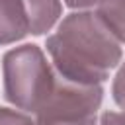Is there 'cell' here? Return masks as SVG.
Returning <instances> with one entry per match:
<instances>
[{"label":"cell","instance_id":"obj_1","mask_svg":"<svg viewBox=\"0 0 125 125\" xmlns=\"http://www.w3.org/2000/svg\"><path fill=\"white\" fill-rule=\"evenodd\" d=\"M47 51L64 80L86 86L104 82L121 61L117 37L92 12L66 16L47 39Z\"/></svg>","mask_w":125,"mask_h":125},{"label":"cell","instance_id":"obj_2","mask_svg":"<svg viewBox=\"0 0 125 125\" xmlns=\"http://www.w3.org/2000/svg\"><path fill=\"white\" fill-rule=\"evenodd\" d=\"M57 76L37 45H21L4 55V94L25 111H37L51 94Z\"/></svg>","mask_w":125,"mask_h":125},{"label":"cell","instance_id":"obj_3","mask_svg":"<svg viewBox=\"0 0 125 125\" xmlns=\"http://www.w3.org/2000/svg\"><path fill=\"white\" fill-rule=\"evenodd\" d=\"M102 94L100 84H76L61 76L35 111V125H96Z\"/></svg>","mask_w":125,"mask_h":125},{"label":"cell","instance_id":"obj_4","mask_svg":"<svg viewBox=\"0 0 125 125\" xmlns=\"http://www.w3.org/2000/svg\"><path fill=\"white\" fill-rule=\"evenodd\" d=\"M31 33L23 0H0V45L16 43Z\"/></svg>","mask_w":125,"mask_h":125},{"label":"cell","instance_id":"obj_5","mask_svg":"<svg viewBox=\"0 0 125 125\" xmlns=\"http://www.w3.org/2000/svg\"><path fill=\"white\" fill-rule=\"evenodd\" d=\"M29 27L33 35H41L49 31L61 16V2L59 0H23Z\"/></svg>","mask_w":125,"mask_h":125},{"label":"cell","instance_id":"obj_6","mask_svg":"<svg viewBox=\"0 0 125 125\" xmlns=\"http://www.w3.org/2000/svg\"><path fill=\"white\" fill-rule=\"evenodd\" d=\"M117 41L125 43V0H100L96 12Z\"/></svg>","mask_w":125,"mask_h":125},{"label":"cell","instance_id":"obj_7","mask_svg":"<svg viewBox=\"0 0 125 125\" xmlns=\"http://www.w3.org/2000/svg\"><path fill=\"white\" fill-rule=\"evenodd\" d=\"M0 125H35L27 115L8 109V107H0Z\"/></svg>","mask_w":125,"mask_h":125},{"label":"cell","instance_id":"obj_8","mask_svg":"<svg viewBox=\"0 0 125 125\" xmlns=\"http://www.w3.org/2000/svg\"><path fill=\"white\" fill-rule=\"evenodd\" d=\"M113 100L117 102V105L125 109V62L121 64L113 80Z\"/></svg>","mask_w":125,"mask_h":125},{"label":"cell","instance_id":"obj_9","mask_svg":"<svg viewBox=\"0 0 125 125\" xmlns=\"http://www.w3.org/2000/svg\"><path fill=\"white\" fill-rule=\"evenodd\" d=\"M100 125H125V113L105 111L100 117Z\"/></svg>","mask_w":125,"mask_h":125},{"label":"cell","instance_id":"obj_10","mask_svg":"<svg viewBox=\"0 0 125 125\" xmlns=\"http://www.w3.org/2000/svg\"><path fill=\"white\" fill-rule=\"evenodd\" d=\"M70 8H90V6H98L100 0H64Z\"/></svg>","mask_w":125,"mask_h":125}]
</instances>
